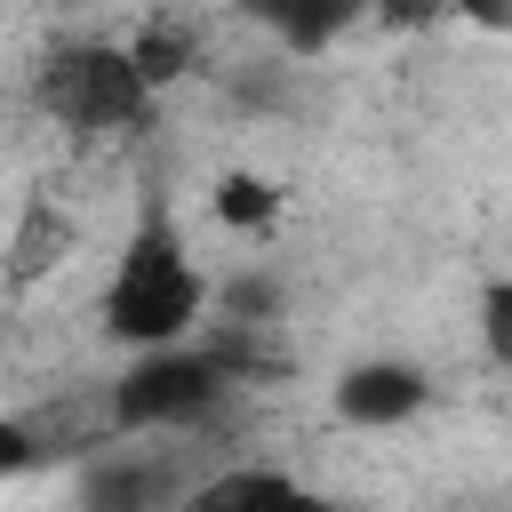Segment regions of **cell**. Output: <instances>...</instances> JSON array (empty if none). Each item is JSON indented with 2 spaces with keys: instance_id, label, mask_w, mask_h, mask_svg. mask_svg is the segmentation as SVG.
<instances>
[{
  "instance_id": "1",
  "label": "cell",
  "mask_w": 512,
  "mask_h": 512,
  "mask_svg": "<svg viewBox=\"0 0 512 512\" xmlns=\"http://www.w3.org/2000/svg\"><path fill=\"white\" fill-rule=\"evenodd\" d=\"M208 304H216V288H208L192 240L176 232V216L160 200H144V216L128 224V240H120V256L104 272V296H96L104 336L128 344L136 360L144 352H176V344H192Z\"/></svg>"
},
{
  "instance_id": "2",
  "label": "cell",
  "mask_w": 512,
  "mask_h": 512,
  "mask_svg": "<svg viewBox=\"0 0 512 512\" xmlns=\"http://www.w3.org/2000/svg\"><path fill=\"white\" fill-rule=\"evenodd\" d=\"M32 96H40V112L64 136H136L152 120V104H160L136 80L120 40H64V48H48L40 72H32Z\"/></svg>"
},
{
  "instance_id": "3",
  "label": "cell",
  "mask_w": 512,
  "mask_h": 512,
  "mask_svg": "<svg viewBox=\"0 0 512 512\" xmlns=\"http://www.w3.org/2000/svg\"><path fill=\"white\" fill-rule=\"evenodd\" d=\"M224 400H232V376H224V360L192 336V344H176V352H144V360L104 392V432H120V440H184V432H200Z\"/></svg>"
},
{
  "instance_id": "4",
  "label": "cell",
  "mask_w": 512,
  "mask_h": 512,
  "mask_svg": "<svg viewBox=\"0 0 512 512\" xmlns=\"http://www.w3.org/2000/svg\"><path fill=\"white\" fill-rule=\"evenodd\" d=\"M184 488L192 480L160 440H104V456L80 464L72 512H176Z\"/></svg>"
},
{
  "instance_id": "5",
  "label": "cell",
  "mask_w": 512,
  "mask_h": 512,
  "mask_svg": "<svg viewBox=\"0 0 512 512\" xmlns=\"http://www.w3.org/2000/svg\"><path fill=\"white\" fill-rule=\"evenodd\" d=\"M328 408H336V424H352V432H400V424H416V416L432 408V376H424L416 360L376 352V360H352V368L328 384Z\"/></svg>"
},
{
  "instance_id": "6",
  "label": "cell",
  "mask_w": 512,
  "mask_h": 512,
  "mask_svg": "<svg viewBox=\"0 0 512 512\" xmlns=\"http://www.w3.org/2000/svg\"><path fill=\"white\" fill-rule=\"evenodd\" d=\"M176 512H344V504L288 464H216L184 488Z\"/></svg>"
},
{
  "instance_id": "7",
  "label": "cell",
  "mask_w": 512,
  "mask_h": 512,
  "mask_svg": "<svg viewBox=\"0 0 512 512\" xmlns=\"http://www.w3.org/2000/svg\"><path fill=\"white\" fill-rule=\"evenodd\" d=\"M72 248H80L72 208L48 200V192H32V200L16 208V224H8V240H0V280H8V288H40L48 272L72 264Z\"/></svg>"
},
{
  "instance_id": "8",
  "label": "cell",
  "mask_w": 512,
  "mask_h": 512,
  "mask_svg": "<svg viewBox=\"0 0 512 512\" xmlns=\"http://www.w3.org/2000/svg\"><path fill=\"white\" fill-rule=\"evenodd\" d=\"M208 216H216L224 232H240V240H272L280 216H288V192H280L272 176H256V168H224V176L208 184Z\"/></svg>"
},
{
  "instance_id": "9",
  "label": "cell",
  "mask_w": 512,
  "mask_h": 512,
  "mask_svg": "<svg viewBox=\"0 0 512 512\" xmlns=\"http://www.w3.org/2000/svg\"><path fill=\"white\" fill-rule=\"evenodd\" d=\"M120 48H128V64H136V80H144L152 96L200 64V32H192V16H144V24H128Z\"/></svg>"
},
{
  "instance_id": "10",
  "label": "cell",
  "mask_w": 512,
  "mask_h": 512,
  "mask_svg": "<svg viewBox=\"0 0 512 512\" xmlns=\"http://www.w3.org/2000/svg\"><path fill=\"white\" fill-rule=\"evenodd\" d=\"M472 328H480V352L512 376V272H488L480 296H472Z\"/></svg>"
},
{
  "instance_id": "11",
  "label": "cell",
  "mask_w": 512,
  "mask_h": 512,
  "mask_svg": "<svg viewBox=\"0 0 512 512\" xmlns=\"http://www.w3.org/2000/svg\"><path fill=\"white\" fill-rule=\"evenodd\" d=\"M32 464H48V432L32 416H0V480L8 472H32Z\"/></svg>"
}]
</instances>
